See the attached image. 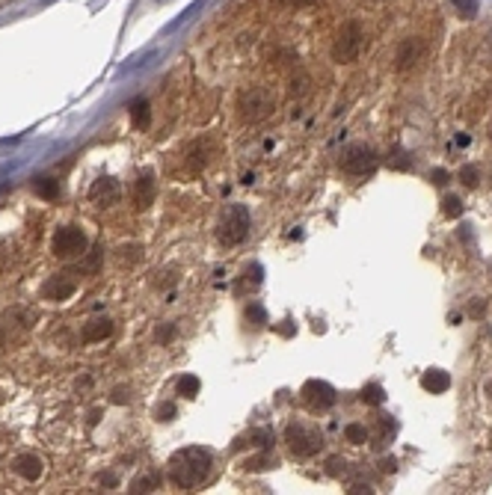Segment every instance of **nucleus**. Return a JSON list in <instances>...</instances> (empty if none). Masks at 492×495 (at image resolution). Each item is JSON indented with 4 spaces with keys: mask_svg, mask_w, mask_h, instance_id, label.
<instances>
[{
    "mask_svg": "<svg viewBox=\"0 0 492 495\" xmlns=\"http://www.w3.org/2000/svg\"><path fill=\"white\" fill-rule=\"evenodd\" d=\"M211 474V454L205 448H181L170 460V481L178 489H196L208 481Z\"/></svg>",
    "mask_w": 492,
    "mask_h": 495,
    "instance_id": "nucleus-1",
    "label": "nucleus"
},
{
    "mask_svg": "<svg viewBox=\"0 0 492 495\" xmlns=\"http://www.w3.org/2000/svg\"><path fill=\"white\" fill-rule=\"evenodd\" d=\"M223 246H238L249 237V211L246 205H229L220 220V229H216Z\"/></svg>",
    "mask_w": 492,
    "mask_h": 495,
    "instance_id": "nucleus-2",
    "label": "nucleus"
},
{
    "mask_svg": "<svg viewBox=\"0 0 492 495\" xmlns=\"http://www.w3.org/2000/svg\"><path fill=\"white\" fill-rule=\"evenodd\" d=\"M285 442H288V448H291L294 457L309 460V457H314V454L323 448V433L318 427H309V424L294 421V424L285 427Z\"/></svg>",
    "mask_w": 492,
    "mask_h": 495,
    "instance_id": "nucleus-3",
    "label": "nucleus"
},
{
    "mask_svg": "<svg viewBox=\"0 0 492 495\" xmlns=\"http://www.w3.org/2000/svg\"><path fill=\"white\" fill-rule=\"evenodd\" d=\"M362 51H365V30H362L359 21H347L338 30L336 42H332V59L344 65V63L359 59Z\"/></svg>",
    "mask_w": 492,
    "mask_h": 495,
    "instance_id": "nucleus-4",
    "label": "nucleus"
},
{
    "mask_svg": "<svg viewBox=\"0 0 492 495\" xmlns=\"http://www.w3.org/2000/svg\"><path fill=\"white\" fill-rule=\"evenodd\" d=\"M51 250L57 259L63 261H72V259H81L90 250V241H86V234L81 225H60V229L54 232V241H51Z\"/></svg>",
    "mask_w": 492,
    "mask_h": 495,
    "instance_id": "nucleus-5",
    "label": "nucleus"
},
{
    "mask_svg": "<svg viewBox=\"0 0 492 495\" xmlns=\"http://www.w3.org/2000/svg\"><path fill=\"white\" fill-rule=\"evenodd\" d=\"M273 110H276V98L270 95V89L252 86L240 95V119L243 122H249V125L264 122L267 116H273Z\"/></svg>",
    "mask_w": 492,
    "mask_h": 495,
    "instance_id": "nucleus-6",
    "label": "nucleus"
},
{
    "mask_svg": "<svg viewBox=\"0 0 492 495\" xmlns=\"http://www.w3.org/2000/svg\"><path fill=\"white\" fill-rule=\"evenodd\" d=\"M341 170L350 175H368L377 170V154L368 145H350L347 152L341 154Z\"/></svg>",
    "mask_w": 492,
    "mask_h": 495,
    "instance_id": "nucleus-7",
    "label": "nucleus"
},
{
    "mask_svg": "<svg viewBox=\"0 0 492 495\" xmlns=\"http://www.w3.org/2000/svg\"><path fill=\"white\" fill-rule=\"evenodd\" d=\"M300 394H303V401H306L311 410H318V412L329 410L332 403H336V389H332L329 383H323V380H309L306 385H303Z\"/></svg>",
    "mask_w": 492,
    "mask_h": 495,
    "instance_id": "nucleus-8",
    "label": "nucleus"
},
{
    "mask_svg": "<svg viewBox=\"0 0 492 495\" xmlns=\"http://www.w3.org/2000/svg\"><path fill=\"white\" fill-rule=\"evenodd\" d=\"M424 54H427V48H424V42H421L418 36L403 39V45L398 48V57H395L398 72H409V68H416L421 59H424Z\"/></svg>",
    "mask_w": 492,
    "mask_h": 495,
    "instance_id": "nucleus-9",
    "label": "nucleus"
},
{
    "mask_svg": "<svg viewBox=\"0 0 492 495\" xmlns=\"http://www.w3.org/2000/svg\"><path fill=\"white\" fill-rule=\"evenodd\" d=\"M90 199H92V205H98V208H110V205L119 202V184H116V178L104 175V178H98V181H92Z\"/></svg>",
    "mask_w": 492,
    "mask_h": 495,
    "instance_id": "nucleus-10",
    "label": "nucleus"
},
{
    "mask_svg": "<svg viewBox=\"0 0 492 495\" xmlns=\"http://www.w3.org/2000/svg\"><path fill=\"white\" fill-rule=\"evenodd\" d=\"M77 291V282L72 279L68 273H60V276H54L51 282H45V288H42V296L45 300H51V303H63L68 300Z\"/></svg>",
    "mask_w": 492,
    "mask_h": 495,
    "instance_id": "nucleus-11",
    "label": "nucleus"
},
{
    "mask_svg": "<svg viewBox=\"0 0 492 495\" xmlns=\"http://www.w3.org/2000/svg\"><path fill=\"white\" fill-rule=\"evenodd\" d=\"M154 202V172L152 170H143L140 178L134 184V208L136 211H145Z\"/></svg>",
    "mask_w": 492,
    "mask_h": 495,
    "instance_id": "nucleus-12",
    "label": "nucleus"
},
{
    "mask_svg": "<svg viewBox=\"0 0 492 495\" xmlns=\"http://www.w3.org/2000/svg\"><path fill=\"white\" fill-rule=\"evenodd\" d=\"M12 469H15L18 478H24V481H30V483L42 478V460H39L36 454H21V457H15Z\"/></svg>",
    "mask_w": 492,
    "mask_h": 495,
    "instance_id": "nucleus-13",
    "label": "nucleus"
},
{
    "mask_svg": "<svg viewBox=\"0 0 492 495\" xmlns=\"http://www.w3.org/2000/svg\"><path fill=\"white\" fill-rule=\"evenodd\" d=\"M110 332H113V321L110 318H92L90 323L83 326V341H104V339H110Z\"/></svg>",
    "mask_w": 492,
    "mask_h": 495,
    "instance_id": "nucleus-14",
    "label": "nucleus"
},
{
    "mask_svg": "<svg viewBox=\"0 0 492 495\" xmlns=\"http://www.w3.org/2000/svg\"><path fill=\"white\" fill-rule=\"evenodd\" d=\"M421 389L430 392V394H442V392L451 389V377L439 368H430V371H424V377H421Z\"/></svg>",
    "mask_w": 492,
    "mask_h": 495,
    "instance_id": "nucleus-15",
    "label": "nucleus"
},
{
    "mask_svg": "<svg viewBox=\"0 0 492 495\" xmlns=\"http://www.w3.org/2000/svg\"><path fill=\"white\" fill-rule=\"evenodd\" d=\"M157 489H161V474H157V472H145V474H140V478L131 483V489H127V492L145 495V492H157Z\"/></svg>",
    "mask_w": 492,
    "mask_h": 495,
    "instance_id": "nucleus-16",
    "label": "nucleus"
},
{
    "mask_svg": "<svg viewBox=\"0 0 492 495\" xmlns=\"http://www.w3.org/2000/svg\"><path fill=\"white\" fill-rule=\"evenodd\" d=\"M33 193L51 202V199H57V196H60V184H57V178L42 175V178H36V181H33Z\"/></svg>",
    "mask_w": 492,
    "mask_h": 495,
    "instance_id": "nucleus-17",
    "label": "nucleus"
},
{
    "mask_svg": "<svg viewBox=\"0 0 492 495\" xmlns=\"http://www.w3.org/2000/svg\"><path fill=\"white\" fill-rule=\"evenodd\" d=\"M362 403H368V407H380L382 401H386V392H382V385H377V383H368L365 389H362Z\"/></svg>",
    "mask_w": 492,
    "mask_h": 495,
    "instance_id": "nucleus-18",
    "label": "nucleus"
},
{
    "mask_svg": "<svg viewBox=\"0 0 492 495\" xmlns=\"http://www.w3.org/2000/svg\"><path fill=\"white\" fill-rule=\"evenodd\" d=\"M149 116H152L149 101H145V98H136L134 107H131V119H134V125H136V128H145V125H149Z\"/></svg>",
    "mask_w": 492,
    "mask_h": 495,
    "instance_id": "nucleus-19",
    "label": "nucleus"
},
{
    "mask_svg": "<svg viewBox=\"0 0 492 495\" xmlns=\"http://www.w3.org/2000/svg\"><path fill=\"white\" fill-rule=\"evenodd\" d=\"M199 389H202V383H199V377H193V374H184L178 380V394H184V398H196Z\"/></svg>",
    "mask_w": 492,
    "mask_h": 495,
    "instance_id": "nucleus-20",
    "label": "nucleus"
},
{
    "mask_svg": "<svg viewBox=\"0 0 492 495\" xmlns=\"http://www.w3.org/2000/svg\"><path fill=\"white\" fill-rule=\"evenodd\" d=\"M344 436H347V442H353V445H362V442H368V430H365V424H347V427H344Z\"/></svg>",
    "mask_w": 492,
    "mask_h": 495,
    "instance_id": "nucleus-21",
    "label": "nucleus"
},
{
    "mask_svg": "<svg viewBox=\"0 0 492 495\" xmlns=\"http://www.w3.org/2000/svg\"><path fill=\"white\" fill-rule=\"evenodd\" d=\"M442 214L451 216V220H457V216L462 214V202H460V196H445V199H442Z\"/></svg>",
    "mask_w": 492,
    "mask_h": 495,
    "instance_id": "nucleus-22",
    "label": "nucleus"
},
{
    "mask_svg": "<svg viewBox=\"0 0 492 495\" xmlns=\"http://www.w3.org/2000/svg\"><path fill=\"white\" fill-rule=\"evenodd\" d=\"M454 6H457V12H460L462 18H475L478 9H480L478 0H454Z\"/></svg>",
    "mask_w": 492,
    "mask_h": 495,
    "instance_id": "nucleus-23",
    "label": "nucleus"
},
{
    "mask_svg": "<svg viewBox=\"0 0 492 495\" xmlns=\"http://www.w3.org/2000/svg\"><path fill=\"white\" fill-rule=\"evenodd\" d=\"M460 181L466 184V187H478L480 170H478V166H462V170H460Z\"/></svg>",
    "mask_w": 492,
    "mask_h": 495,
    "instance_id": "nucleus-24",
    "label": "nucleus"
},
{
    "mask_svg": "<svg viewBox=\"0 0 492 495\" xmlns=\"http://www.w3.org/2000/svg\"><path fill=\"white\" fill-rule=\"evenodd\" d=\"M252 445H258V448H264V451H270L273 448V433L270 430H252Z\"/></svg>",
    "mask_w": 492,
    "mask_h": 495,
    "instance_id": "nucleus-25",
    "label": "nucleus"
},
{
    "mask_svg": "<svg viewBox=\"0 0 492 495\" xmlns=\"http://www.w3.org/2000/svg\"><path fill=\"white\" fill-rule=\"evenodd\" d=\"M246 321L255 323V326H261V323H267V314H264L261 305H246Z\"/></svg>",
    "mask_w": 492,
    "mask_h": 495,
    "instance_id": "nucleus-26",
    "label": "nucleus"
},
{
    "mask_svg": "<svg viewBox=\"0 0 492 495\" xmlns=\"http://www.w3.org/2000/svg\"><path fill=\"white\" fill-rule=\"evenodd\" d=\"M243 469H249V472L270 469V457H252V460H246V463H243Z\"/></svg>",
    "mask_w": 492,
    "mask_h": 495,
    "instance_id": "nucleus-27",
    "label": "nucleus"
},
{
    "mask_svg": "<svg viewBox=\"0 0 492 495\" xmlns=\"http://www.w3.org/2000/svg\"><path fill=\"white\" fill-rule=\"evenodd\" d=\"M403 157H407L403 152H395V154H391V161H389V166H395V170H409V161H403Z\"/></svg>",
    "mask_w": 492,
    "mask_h": 495,
    "instance_id": "nucleus-28",
    "label": "nucleus"
},
{
    "mask_svg": "<svg viewBox=\"0 0 492 495\" xmlns=\"http://www.w3.org/2000/svg\"><path fill=\"white\" fill-rule=\"evenodd\" d=\"M157 418H161V421H170V418H175V403H163V407L157 410Z\"/></svg>",
    "mask_w": 492,
    "mask_h": 495,
    "instance_id": "nucleus-29",
    "label": "nucleus"
},
{
    "mask_svg": "<svg viewBox=\"0 0 492 495\" xmlns=\"http://www.w3.org/2000/svg\"><path fill=\"white\" fill-rule=\"evenodd\" d=\"M172 335H175V323H166V326L157 330V341H170Z\"/></svg>",
    "mask_w": 492,
    "mask_h": 495,
    "instance_id": "nucleus-30",
    "label": "nucleus"
},
{
    "mask_svg": "<svg viewBox=\"0 0 492 495\" xmlns=\"http://www.w3.org/2000/svg\"><path fill=\"white\" fill-rule=\"evenodd\" d=\"M306 89H309V77H300L297 83L291 81V95H294V92H297V95H303V92H306Z\"/></svg>",
    "mask_w": 492,
    "mask_h": 495,
    "instance_id": "nucleus-31",
    "label": "nucleus"
},
{
    "mask_svg": "<svg viewBox=\"0 0 492 495\" xmlns=\"http://www.w3.org/2000/svg\"><path fill=\"white\" fill-rule=\"evenodd\" d=\"M430 181H433V184H448V172H445V170H433Z\"/></svg>",
    "mask_w": 492,
    "mask_h": 495,
    "instance_id": "nucleus-32",
    "label": "nucleus"
},
{
    "mask_svg": "<svg viewBox=\"0 0 492 495\" xmlns=\"http://www.w3.org/2000/svg\"><path fill=\"white\" fill-rule=\"evenodd\" d=\"M347 492H350V495H362V492H365V495H371L373 489L368 487V483H353V487H350Z\"/></svg>",
    "mask_w": 492,
    "mask_h": 495,
    "instance_id": "nucleus-33",
    "label": "nucleus"
},
{
    "mask_svg": "<svg viewBox=\"0 0 492 495\" xmlns=\"http://www.w3.org/2000/svg\"><path fill=\"white\" fill-rule=\"evenodd\" d=\"M249 273H252V282H255V285H258V282H261V276H264V270H261V264H252V270H249Z\"/></svg>",
    "mask_w": 492,
    "mask_h": 495,
    "instance_id": "nucleus-34",
    "label": "nucleus"
},
{
    "mask_svg": "<svg viewBox=\"0 0 492 495\" xmlns=\"http://www.w3.org/2000/svg\"><path fill=\"white\" fill-rule=\"evenodd\" d=\"M98 483H104V487H116V478L113 474H98Z\"/></svg>",
    "mask_w": 492,
    "mask_h": 495,
    "instance_id": "nucleus-35",
    "label": "nucleus"
},
{
    "mask_svg": "<svg viewBox=\"0 0 492 495\" xmlns=\"http://www.w3.org/2000/svg\"><path fill=\"white\" fill-rule=\"evenodd\" d=\"M484 312H486V303H480V300H478L475 305H471V314H475V318H480Z\"/></svg>",
    "mask_w": 492,
    "mask_h": 495,
    "instance_id": "nucleus-36",
    "label": "nucleus"
},
{
    "mask_svg": "<svg viewBox=\"0 0 492 495\" xmlns=\"http://www.w3.org/2000/svg\"><path fill=\"white\" fill-rule=\"evenodd\" d=\"M125 401H127V392H125V389H116V392H113V403H125Z\"/></svg>",
    "mask_w": 492,
    "mask_h": 495,
    "instance_id": "nucleus-37",
    "label": "nucleus"
},
{
    "mask_svg": "<svg viewBox=\"0 0 492 495\" xmlns=\"http://www.w3.org/2000/svg\"><path fill=\"white\" fill-rule=\"evenodd\" d=\"M291 6H311V3H318V0H288Z\"/></svg>",
    "mask_w": 492,
    "mask_h": 495,
    "instance_id": "nucleus-38",
    "label": "nucleus"
},
{
    "mask_svg": "<svg viewBox=\"0 0 492 495\" xmlns=\"http://www.w3.org/2000/svg\"><path fill=\"white\" fill-rule=\"evenodd\" d=\"M486 392H489V394H492V383H486Z\"/></svg>",
    "mask_w": 492,
    "mask_h": 495,
    "instance_id": "nucleus-39",
    "label": "nucleus"
}]
</instances>
